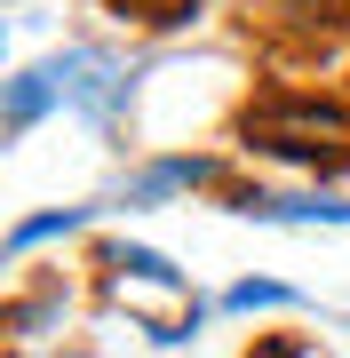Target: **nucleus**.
<instances>
[{"label": "nucleus", "instance_id": "obj_2", "mask_svg": "<svg viewBox=\"0 0 350 358\" xmlns=\"http://www.w3.org/2000/svg\"><path fill=\"white\" fill-rule=\"evenodd\" d=\"M247 215H271V223H350V199H247Z\"/></svg>", "mask_w": 350, "mask_h": 358}, {"label": "nucleus", "instance_id": "obj_5", "mask_svg": "<svg viewBox=\"0 0 350 358\" xmlns=\"http://www.w3.org/2000/svg\"><path fill=\"white\" fill-rule=\"evenodd\" d=\"M271 310V303H295V287H279V279H247V287H231V310Z\"/></svg>", "mask_w": 350, "mask_h": 358}, {"label": "nucleus", "instance_id": "obj_1", "mask_svg": "<svg viewBox=\"0 0 350 358\" xmlns=\"http://www.w3.org/2000/svg\"><path fill=\"white\" fill-rule=\"evenodd\" d=\"M56 96H64V88H56V72H24V80L8 88V136H24L32 120H40V112L56 103Z\"/></svg>", "mask_w": 350, "mask_h": 358}, {"label": "nucleus", "instance_id": "obj_4", "mask_svg": "<svg viewBox=\"0 0 350 358\" xmlns=\"http://www.w3.org/2000/svg\"><path fill=\"white\" fill-rule=\"evenodd\" d=\"M119 271H136V279H152V287H183V271L168 255H152V247H119Z\"/></svg>", "mask_w": 350, "mask_h": 358}, {"label": "nucleus", "instance_id": "obj_3", "mask_svg": "<svg viewBox=\"0 0 350 358\" xmlns=\"http://www.w3.org/2000/svg\"><path fill=\"white\" fill-rule=\"evenodd\" d=\"M88 223V207H64V215H32V223H16L8 231V255H32L40 239H56V231H80Z\"/></svg>", "mask_w": 350, "mask_h": 358}, {"label": "nucleus", "instance_id": "obj_6", "mask_svg": "<svg viewBox=\"0 0 350 358\" xmlns=\"http://www.w3.org/2000/svg\"><path fill=\"white\" fill-rule=\"evenodd\" d=\"M64 358H88V350H64Z\"/></svg>", "mask_w": 350, "mask_h": 358}]
</instances>
